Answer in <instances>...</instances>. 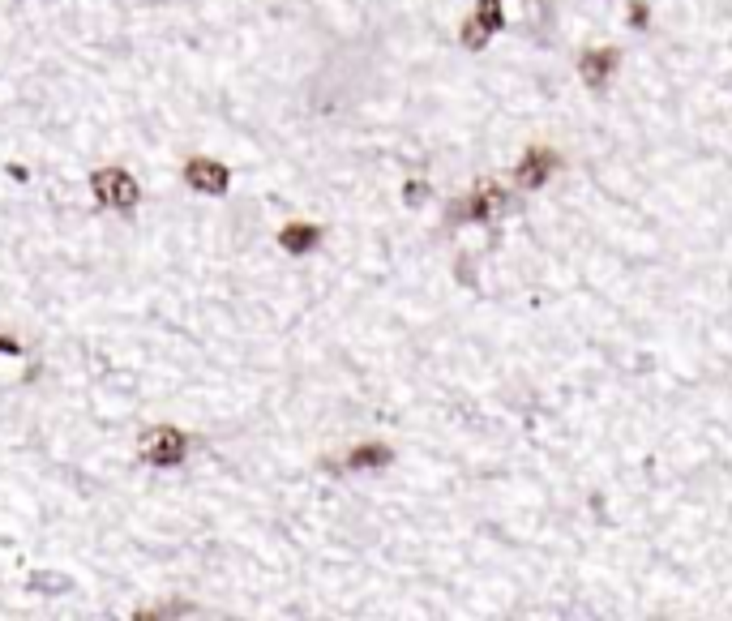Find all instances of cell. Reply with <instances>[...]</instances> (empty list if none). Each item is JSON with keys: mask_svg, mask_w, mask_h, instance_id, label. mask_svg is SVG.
<instances>
[{"mask_svg": "<svg viewBox=\"0 0 732 621\" xmlns=\"http://www.w3.org/2000/svg\"><path fill=\"white\" fill-rule=\"evenodd\" d=\"M476 18L493 30V35L506 30V9H501V0H476Z\"/></svg>", "mask_w": 732, "mask_h": 621, "instance_id": "10", "label": "cell"}, {"mask_svg": "<svg viewBox=\"0 0 732 621\" xmlns=\"http://www.w3.org/2000/svg\"><path fill=\"white\" fill-rule=\"evenodd\" d=\"M625 18H630V26H634V30H647V22H651V9H647V0H630V9H625Z\"/></svg>", "mask_w": 732, "mask_h": 621, "instance_id": "11", "label": "cell"}, {"mask_svg": "<svg viewBox=\"0 0 732 621\" xmlns=\"http://www.w3.org/2000/svg\"><path fill=\"white\" fill-rule=\"evenodd\" d=\"M459 39H463V48H467V52H480L484 43L493 39V30H488L480 18H467V22H463V30H459Z\"/></svg>", "mask_w": 732, "mask_h": 621, "instance_id": "9", "label": "cell"}, {"mask_svg": "<svg viewBox=\"0 0 732 621\" xmlns=\"http://www.w3.org/2000/svg\"><path fill=\"white\" fill-rule=\"evenodd\" d=\"M424 198H429V185H420V180H407V185H403V202L407 206H420Z\"/></svg>", "mask_w": 732, "mask_h": 621, "instance_id": "12", "label": "cell"}, {"mask_svg": "<svg viewBox=\"0 0 732 621\" xmlns=\"http://www.w3.org/2000/svg\"><path fill=\"white\" fill-rule=\"evenodd\" d=\"M557 168H561V155H557V150L531 146V150H523V159L514 163V185L523 189V193H536V189H544L548 180H553Z\"/></svg>", "mask_w": 732, "mask_h": 621, "instance_id": "4", "label": "cell"}, {"mask_svg": "<svg viewBox=\"0 0 732 621\" xmlns=\"http://www.w3.org/2000/svg\"><path fill=\"white\" fill-rule=\"evenodd\" d=\"M189 433L180 429H150L142 437V446H137V454H142V463L159 467V472H172V467H180L189 459Z\"/></svg>", "mask_w": 732, "mask_h": 621, "instance_id": "1", "label": "cell"}, {"mask_svg": "<svg viewBox=\"0 0 732 621\" xmlns=\"http://www.w3.org/2000/svg\"><path fill=\"white\" fill-rule=\"evenodd\" d=\"M506 202H510V193L501 189V185H476L467 198H459V202L446 210V219L450 223H488L493 215H501V210H506Z\"/></svg>", "mask_w": 732, "mask_h": 621, "instance_id": "2", "label": "cell"}, {"mask_svg": "<svg viewBox=\"0 0 732 621\" xmlns=\"http://www.w3.org/2000/svg\"><path fill=\"white\" fill-rule=\"evenodd\" d=\"M0 352H9V356H18V352H22V347H18V343H13V339H0Z\"/></svg>", "mask_w": 732, "mask_h": 621, "instance_id": "13", "label": "cell"}, {"mask_svg": "<svg viewBox=\"0 0 732 621\" xmlns=\"http://www.w3.org/2000/svg\"><path fill=\"white\" fill-rule=\"evenodd\" d=\"M390 463H394V450L386 442H364L347 454V467H352V472H381V467H390Z\"/></svg>", "mask_w": 732, "mask_h": 621, "instance_id": "8", "label": "cell"}, {"mask_svg": "<svg viewBox=\"0 0 732 621\" xmlns=\"http://www.w3.org/2000/svg\"><path fill=\"white\" fill-rule=\"evenodd\" d=\"M185 185L193 193H202V198H223L227 189H232V168L219 159H189L185 163Z\"/></svg>", "mask_w": 732, "mask_h": 621, "instance_id": "5", "label": "cell"}, {"mask_svg": "<svg viewBox=\"0 0 732 621\" xmlns=\"http://www.w3.org/2000/svg\"><path fill=\"white\" fill-rule=\"evenodd\" d=\"M621 69V52L617 48H587L578 56V78H583L587 90H596L604 95L608 86H613V73Z\"/></svg>", "mask_w": 732, "mask_h": 621, "instance_id": "6", "label": "cell"}, {"mask_svg": "<svg viewBox=\"0 0 732 621\" xmlns=\"http://www.w3.org/2000/svg\"><path fill=\"white\" fill-rule=\"evenodd\" d=\"M90 189H95V198H99V206H108V210H133L137 206V180L125 172V168H103V172H95L90 176Z\"/></svg>", "mask_w": 732, "mask_h": 621, "instance_id": "3", "label": "cell"}, {"mask_svg": "<svg viewBox=\"0 0 732 621\" xmlns=\"http://www.w3.org/2000/svg\"><path fill=\"white\" fill-rule=\"evenodd\" d=\"M279 245L292 253V257H304V253H313L317 245H322V227H313V223H287L283 232H279Z\"/></svg>", "mask_w": 732, "mask_h": 621, "instance_id": "7", "label": "cell"}]
</instances>
